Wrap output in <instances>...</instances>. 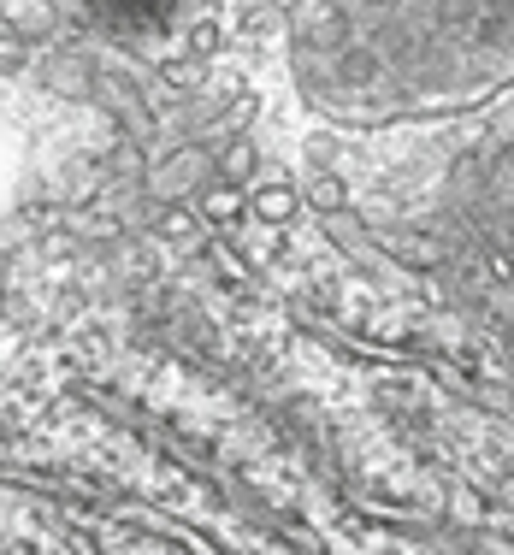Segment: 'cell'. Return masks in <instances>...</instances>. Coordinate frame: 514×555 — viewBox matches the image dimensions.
I'll list each match as a JSON object with an SVG mask.
<instances>
[]
</instances>
